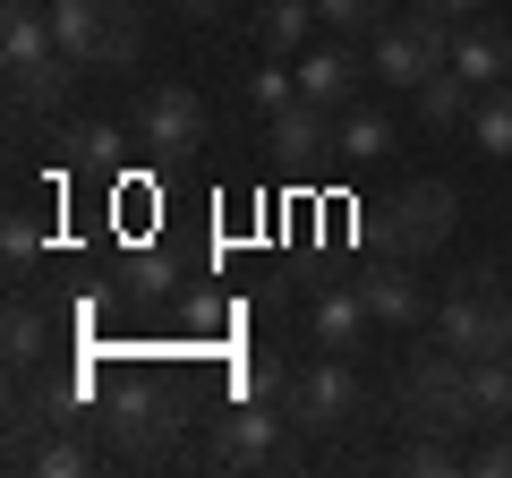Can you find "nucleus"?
<instances>
[{
	"label": "nucleus",
	"mask_w": 512,
	"mask_h": 478,
	"mask_svg": "<svg viewBox=\"0 0 512 478\" xmlns=\"http://www.w3.org/2000/svg\"><path fill=\"white\" fill-rule=\"evenodd\" d=\"M402 470H419V478H453V470H461V453H444V444H419Z\"/></svg>",
	"instance_id": "nucleus-28"
},
{
	"label": "nucleus",
	"mask_w": 512,
	"mask_h": 478,
	"mask_svg": "<svg viewBox=\"0 0 512 478\" xmlns=\"http://www.w3.org/2000/svg\"><path fill=\"white\" fill-rule=\"evenodd\" d=\"M248 18H256V52H282V60L325 26V18H316V0H256Z\"/></svg>",
	"instance_id": "nucleus-16"
},
{
	"label": "nucleus",
	"mask_w": 512,
	"mask_h": 478,
	"mask_svg": "<svg viewBox=\"0 0 512 478\" xmlns=\"http://www.w3.org/2000/svg\"><path fill=\"white\" fill-rule=\"evenodd\" d=\"M470 103H478V86H470V77L453 69V60H444V69H436V77L419 86V129H453V120H461Z\"/></svg>",
	"instance_id": "nucleus-22"
},
{
	"label": "nucleus",
	"mask_w": 512,
	"mask_h": 478,
	"mask_svg": "<svg viewBox=\"0 0 512 478\" xmlns=\"http://www.w3.org/2000/svg\"><path fill=\"white\" fill-rule=\"evenodd\" d=\"M274 444H282V419L248 402V410H231V419H222L214 461H222V470H248V461H274Z\"/></svg>",
	"instance_id": "nucleus-14"
},
{
	"label": "nucleus",
	"mask_w": 512,
	"mask_h": 478,
	"mask_svg": "<svg viewBox=\"0 0 512 478\" xmlns=\"http://www.w3.org/2000/svg\"><path fill=\"white\" fill-rule=\"evenodd\" d=\"M137 146H154V154L205 146V103H197V86H188V77H163V86L137 94Z\"/></svg>",
	"instance_id": "nucleus-8"
},
{
	"label": "nucleus",
	"mask_w": 512,
	"mask_h": 478,
	"mask_svg": "<svg viewBox=\"0 0 512 478\" xmlns=\"http://www.w3.org/2000/svg\"><path fill=\"white\" fill-rule=\"evenodd\" d=\"M384 146H393V120H384L376 103H350V111H333V154H342V163H376Z\"/></svg>",
	"instance_id": "nucleus-18"
},
{
	"label": "nucleus",
	"mask_w": 512,
	"mask_h": 478,
	"mask_svg": "<svg viewBox=\"0 0 512 478\" xmlns=\"http://www.w3.org/2000/svg\"><path fill=\"white\" fill-rule=\"evenodd\" d=\"M419 9H444V18H453V26H461V18H487L495 0H419Z\"/></svg>",
	"instance_id": "nucleus-30"
},
{
	"label": "nucleus",
	"mask_w": 512,
	"mask_h": 478,
	"mask_svg": "<svg viewBox=\"0 0 512 478\" xmlns=\"http://www.w3.org/2000/svg\"><path fill=\"white\" fill-rule=\"evenodd\" d=\"M94 461H103V453L86 444V419H77V427H52L18 470H35V478H77V470H94Z\"/></svg>",
	"instance_id": "nucleus-19"
},
{
	"label": "nucleus",
	"mask_w": 512,
	"mask_h": 478,
	"mask_svg": "<svg viewBox=\"0 0 512 478\" xmlns=\"http://www.w3.org/2000/svg\"><path fill=\"white\" fill-rule=\"evenodd\" d=\"M470 419H512V359H470Z\"/></svg>",
	"instance_id": "nucleus-23"
},
{
	"label": "nucleus",
	"mask_w": 512,
	"mask_h": 478,
	"mask_svg": "<svg viewBox=\"0 0 512 478\" xmlns=\"http://www.w3.org/2000/svg\"><path fill=\"white\" fill-rule=\"evenodd\" d=\"M453 69L470 77L478 94L504 86V77H512V26H504V18H461V26H453Z\"/></svg>",
	"instance_id": "nucleus-10"
},
{
	"label": "nucleus",
	"mask_w": 512,
	"mask_h": 478,
	"mask_svg": "<svg viewBox=\"0 0 512 478\" xmlns=\"http://www.w3.org/2000/svg\"><path fill=\"white\" fill-rule=\"evenodd\" d=\"M60 146H69V163H86V171H111V163H120V129H103V120H94V129H69Z\"/></svg>",
	"instance_id": "nucleus-26"
},
{
	"label": "nucleus",
	"mask_w": 512,
	"mask_h": 478,
	"mask_svg": "<svg viewBox=\"0 0 512 478\" xmlns=\"http://www.w3.org/2000/svg\"><path fill=\"white\" fill-rule=\"evenodd\" d=\"M77 86V60L69 52H43L26 60V69H9V120H43V111H60Z\"/></svg>",
	"instance_id": "nucleus-11"
},
{
	"label": "nucleus",
	"mask_w": 512,
	"mask_h": 478,
	"mask_svg": "<svg viewBox=\"0 0 512 478\" xmlns=\"http://www.w3.org/2000/svg\"><path fill=\"white\" fill-rule=\"evenodd\" d=\"M359 299H367L376 325H419V316H427V291H419V274H410V257L376 265V274L359 282Z\"/></svg>",
	"instance_id": "nucleus-13"
},
{
	"label": "nucleus",
	"mask_w": 512,
	"mask_h": 478,
	"mask_svg": "<svg viewBox=\"0 0 512 478\" xmlns=\"http://www.w3.org/2000/svg\"><path fill=\"white\" fill-rule=\"evenodd\" d=\"M350 410H359V376H350L342 350H325L316 368H299L291 385H282V419L308 427V436H333V427H350Z\"/></svg>",
	"instance_id": "nucleus-6"
},
{
	"label": "nucleus",
	"mask_w": 512,
	"mask_h": 478,
	"mask_svg": "<svg viewBox=\"0 0 512 478\" xmlns=\"http://www.w3.org/2000/svg\"><path fill=\"white\" fill-rule=\"evenodd\" d=\"M470 470H478V478H512V436H504V444H487V453H478Z\"/></svg>",
	"instance_id": "nucleus-29"
},
{
	"label": "nucleus",
	"mask_w": 512,
	"mask_h": 478,
	"mask_svg": "<svg viewBox=\"0 0 512 478\" xmlns=\"http://www.w3.org/2000/svg\"><path fill=\"white\" fill-rule=\"evenodd\" d=\"M436 342L461 350V359H512V282L461 274L436 299Z\"/></svg>",
	"instance_id": "nucleus-2"
},
{
	"label": "nucleus",
	"mask_w": 512,
	"mask_h": 478,
	"mask_svg": "<svg viewBox=\"0 0 512 478\" xmlns=\"http://www.w3.org/2000/svg\"><path fill=\"white\" fill-rule=\"evenodd\" d=\"M0 350H9V368H18V376L52 359V316H43L26 291H9V316H0Z\"/></svg>",
	"instance_id": "nucleus-15"
},
{
	"label": "nucleus",
	"mask_w": 512,
	"mask_h": 478,
	"mask_svg": "<svg viewBox=\"0 0 512 478\" xmlns=\"http://www.w3.org/2000/svg\"><path fill=\"white\" fill-rule=\"evenodd\" d=\"M402 410L427 436H461V427H470V359L444 350V342L427 350V359H410L402 368Z\"/></svg>",
	"instance_id": "nucleus-4"
},
{
	"label": "nucleus",
	"mask_w": 512,
	"mask_h": 478,
	"mask_svg": "<svg viewBox=\"0 0 512 478\" xmlns=\"http://www.w3.org/2000/svg\"><path fill=\"white\" fill-rule=\"evenodd\" d=\"M470 146L495 154V163H512V77H504V86H487V94L470 103Z\"/></svg>",
	"instance_id": "nucleus-21"
},
{
	"label": "nucleus",
	"mask_w": 512,
	"mask_h": 478,
	"mask_svg": "<svg viewBox=\"0 0 512 478\" xmlns=\"http://www.w3.org/2000/svg\"><path fill=\"white\" fill-rule=\"evenodd\" d=\"M444 60H453V18H444V9H419V0H410V9H393V18L376 26V52H367V69L419 94L427 77L444 69Z\"/></svg>",
	"instance_id": "nucleus-3"
},
{
	"label": "nucleus",
	"mask_w": 512,
	"mask_h": 478,
	"mask_svg": "<svg viewBox=\"0 0 512 478\" xmlns=\"http://www.w3.org/2000/svg\"><path fill=\"white\" fill-rule=\"evenodd\" d=\"M299 94L325 103V111H350L359 103V52H350V43H316V52L299 60Z\"/></svg>",
	"instance_id": "nucleus-12"
},
{
	"label": "nucleus",
	"mask_w": 512,
	"mask_h": 478,
	"mask_svg": "<svg viewBox=\"0 0 512 478\" xmlns=\"http://www.w3.org/2000/svg\"><path fill=\"white\" fill-rule=\"evenodd\" d=\"M291 94H299V69H291V60H282V52H256L248 103H256V111H282V103H291Z\"/></svg>",
	"instance_id": "nucleus-24"
},
{
	"label": "nucleus",
	"mask_w": 512,
	"mask_h": 478,
	"mask_svg": "<svg viewBox=\"0 0 512 478\" xmlns=\"http://www.w3.org/2000/svg\"><path fill=\"white\" fill-rule=\"evenodd\" d=\"M453 222H461V197L444 180H410V188H393V205L376 214V239H384V257H436L444 239H453Z\"/></svg>",
	"instance_id": "nucleus-5"
},
{
	"label": "nucleus",
	"mask_w": 512,
	"mask_h": 478,
	"mask_svg": "<svg viewBox=\"0 0 512 478\" xmlns=\"http://www.w3.org/2000/svg\"><path fill=\"white\" fill-rule=\"evenodd\" d=\"M52 427H77V385L52 376V385H18V393H9V470H18Z\"/></svg>",
	"instance_id": "nucleus-9"
},
{
	"label": "nucleus",
	"mask_w": 512,
	"mask_h": 478,
	"mask_svg": "<svg viewBox=\"0 0 512 478\" xmlns=\"http://www.w3.org/2000/svg\"><path fill=\"white\" fill-rule=\"evenodd\" d=\"M94 436H103V461H146L154 444L171 436V419H163V393H146V385H120L103 410H94Z\"/></svg>",
	"instance_id": "nucleus-7"
},
{
	"label": "nucleus",
	"mask_w": 512,
	"mask_h": 478,
	"mask_svg": "<svg viewBox=\"0 0 512 478\" xmlns=\"http://www.w3.org/2000/svg\"><path fill=\"white\" fill-rule=\"evenodd\" d=\"M52 9V35L77 69H128L146 52V9L137 0H43Z\"/></svg>",
	"instance_id": "nucleus-1"
},
{
	"label": "nucleus",
	"mask_w": 512,
	"mask_h": 478,
	"mask_svg": "<svg viewBox=\"0 0 512 478\" xmlns=\"http://www.w3.org/2000/svg\"><path fill=\"white\" fill-rule=\"evenodd\" d=\"M171 9H180V18H197V26H205V18H222V9H231V0H171Z\"/></svg>",
	"instance_id": "nucleus-31"
},
{
	"label": "nucleus",
	"mask_w": 512,
	"mask_h": 478,
	"mask_svg": "<svg viewBox=\"0 0 512 478\" xmlns=\"http://www.w3.org/2000/svg\"><path fill=\"white\" fill-rule=\"evenodd\" d=\"M274 146L291 154V163L325 154V146H333V111H325V103H308V94H291V103L274 111Z\"/></svg>",
	"instance_id": "nucleus-17"
},
{
	"label": "nucleus",
	"mask_w": 512,
	"mask_h": 478,
	"mask_svg": "<svg viewBox=\"0 0 512 478\" xmlns=\"http://www.w3.org/2000/svg\"><path fill=\"white\" fill-rule=\"evenodd\" d=\"M316 18H325L333 35H376V26L393 18V0H316Z\"/></svg>",
	"instance_id": "nucleus-25"
},
{
	"label": "nucleus",
	"mask_w": 512,
	"mask_h": 478,
	"mask_svg": "<svg viewBox=\"0 0 512 478\" xmlns=\"http://www.w3.org/2000/svg\"><path fill=\"white\" fill-rule=\"evenodd\" d=\"M367 325H376V316H367V299H359V291H325V299H316V342L342 350V359L359 350V333H367Z\"/></svg>",
	"instance_id": "nucleus-20"
},
{
	"label": "nucleus",
	"mask_w": 512,
	"mask_h": 478,
	"mask_svg": "<svg viewBox=\"0 0 512 478\" xmlns=\"http://www.w3.org/2000/svg\"><path fill=\"white\" fill-rule=\"evenodd\" d=\"M0 248H9V274H26V265H35V248H43V231H35V214H9V231H0Z\"/></svg>",
	"instance_id": "nucleus-27"
}]
</instances>
